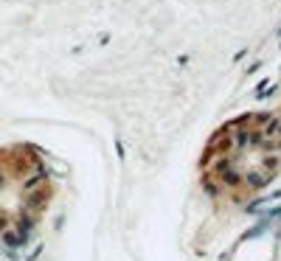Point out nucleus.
<instances>
[{
	"instance_id": "f257e3e1",
	"label": "nucleus",
	"mask_w": 281,
	"mask_h": 261,
	"mask_svg": "<svg viewBox=\"0 0 281 261\" xmlns=\"http://www.w3.org/2000/svg\"><path fill=\"white\" fill-rule=\"evenodd\" d=\"M202 183L228 200H247L281 174V107L234 118L214 132L200 160Z\"/></svg>"
},
{
	"instance_id": "f03ea898",
	"label": "nucleus",
	"mask_w": 281,
	"mask_h": 261,
	"mask_svg": "<svg viewBox=\"0 0 281 261\" xmlns=\"http://www.w3.org/2000/svg\"><path fill=\"white\" fill-rule=\"evenodd\" d=\"M51 202V177L31 146L0 149V242H23Z\"/></svg>"
}]
</instances>
